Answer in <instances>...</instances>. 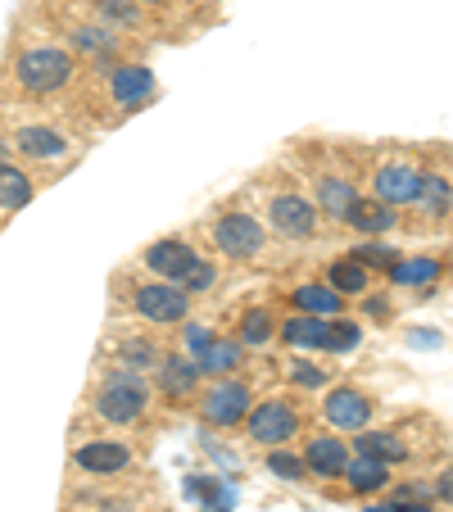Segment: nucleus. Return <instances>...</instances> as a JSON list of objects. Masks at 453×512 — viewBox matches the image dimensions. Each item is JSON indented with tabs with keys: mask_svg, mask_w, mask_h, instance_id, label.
<instances>
[{
	"mask_svg": "<svg viewBox=\"0 0 453 512\" xmlns=\"http://www.w3.org/2000/svg\"><path fill=\"white\" fill-rule=\"evenodd\" d=\"M358 340H363L358 322H327V349H336V354H349Z\"/></svg>",
	"mask_w": 453,
	"mask_h": 512,
	"instance_id": "27",
	"label": "nucleus"
},
{
	"mask_svg": "<svg viewBox=\"0 0 453 512\" xmlns=\"http://www.w3.org/2000/svg\"><path fill=\"white\" fill-rule=\"evenodd\" d=\"M136 309H141V318L150 322H182L186 318V290L177 286V281H155V286H141L136 290Z\"/></svg>",
	"mask_w": 453,
	"mask_h": 512,
	"instance_id": "3",
	"label": "nucleus"
},
{
	"mask_svg": "<svg viewBox=\"0 0 453 512\" xmlns=\"http://www.w3.org/2000/svg\"><path fill=\"white\" fill-rule=\"evenodd\" d=\"M440 494H444V499H453V472H444V481H440Z\"/></svg>",
	"mask_w": 453,
	"mask_h": 512,
	"instance_id": "39",
	"label": "nucleus"
},
{
	"mask_svg": "<svg viewBox=\"0 0 453 512\" xmlns=\"http://www.w3.org/2000/svg\"><path fill=\"white\" fill-rule=\"evenodd\" d=\"M345 223H354L358 232H367V236H381L395 227V213H390V204H381V200H354L345 213Z\"/></svg>",
	"mask_w": 453,
	"mask_h": 512,
	"instance_id": "16",
	"label": "nucleus"
},
{
	"mask_svg": "<svg viewBox=\"0 0 453 512\" xmlns=\"http://www.w3.org/2000/svg\"><path fill=\"white\" fill-rule=\"evenodd\" d=\"M159 386H164V395L186 399L200 386V363H191V358H159Z\"/></svg>",
	"mask_w": 453,
	"mask_h": 512,
	"instance_id": "15",
	"label": "nucleus"
},
{
	"mask_svg": "<svg viewBox=\"0 0 453 512\" xmlns=\"http://www.w3.org/2000/svg\"><path fill=\"white\" fill-rule=\"evenodd\" d=\"M422 191V173L408 164H386L376 173V200L381 204H417Z\"/></svg>",
	"mask_w": 453,
	"mask_h": 512,
	"instance_id": "8",
	"label": "nucleus"
},
{
	"mask_svg": "<svg viewBox=\"0 0 453 512\" xmlns=\"http://www.w3.org/2000/svg\"><path fill=\"white\" fill-rule=\"evenodd\" d=\"M290 377H295L299 386H322V372L309 368V363H295V372H290Z\"/></svg>",
	"mask_w": 453,
	"mask_h": 512,
	"instance_id": "36",
	"label": "nucleus"
},
{
	"mask_svg": "<svg viewBox=\"0 0 453 512\" xmlns=\"http://www.w3.org/2000/svg\"><path fill=\"white\" fill-rule=\"evenodd\" d=\"M295 304H299V313H318V318H331V313L340 309V295L331 286H304V290H295Z\"/></svg>",
	"mask_w": 453,
	"mask_h": 512,
	"instance_id": "21",
	"label": "nucleus"
},
{
	"mask_svg": "<svg viewBox=\"0 0 453 512\" xmlns=\"http://www.w3.org/2000/svg\"><path fill=\"white\" fill-rule=\"evenodd\" d=\"M145 263H150V268H155L164 281H182L186 268L195 263V250H191V245H182V241H159V245H150Z\"/></svg>",
	"mask_w": 453,
	"mask_h": 512,
	"instance_id": "13",
	"label": "nucleus"
},
{
	"mask_svg": "<svg viewBox=\"0 0 453 512\" xmlns=\"http://www.w3.org/2000/svg\"><path fill=\"white\" fill-rule=\"evenodd\" d=\"M354 259L363 263V268H395V250H390V245H358L354 250Z\"/></svg>",
	"mask_w": 453,
	"mask_h": 512,
	"instance_id": "30",
	"label": "nucleus"
},
{
	"mask_svg": "<svg viewBox=\"0 0 453 512\" xmlns=\"http://www.w3.org/2000/svg\"><path fill=\"white\" fill-rule=\"evenodd\" d=\"M318 195H322V209L331 213V218H340L345 223V213H349V204L358 200L354 195V186L345 182V177H322V186H318Z\"/></svg>",
	"mask_w": 453,
	"mask_h": 512,
	"instance_id": "20",
	"label": "nucleus"
},
{
	"mask_svg": "<svg viewBox=\"0 0 453 512\" xmlns=\"http://www.w3.org/2000/svg\"><path fill=\"white\" fill-rule=\"evenodd\" d=\"M250 413V390L241 381H218V386L204 395V417L213 426H236L241 417Z\"/></svg>",
	"mask_w": 453,
	"mask_h": 512,
	"instance_id": "7",
	"label": "nucleus"
},
{
	"mask_svg": "<svg viewBox=\"0 0 453 512\" xmlns=\"http://www.w3.org/2000/svg\"><path fill=\"white\" fill-rule=\"evenodd\" d=\"M19 155L28 159H64L68 155V141L55 132V127H19Z\"/></svg>",
	"mask_w": 453,
	"mask_h": 512,
	"instance_id": "14",
	"label": "nucleus"
},
{
	"mask_svg": "<svg viewBox=\"0 0 453 512\" xmlns=\"http://www.w3.org/2000/svg\"><path fill=\"white\" fill-rule=\"evenodd\" d=\"M5 155H10V145H0V168H5Z\"/></svg>",
	"mask_w": 453,
	"mask_h": 512,
	"instance_id": "40",
	"label": "nucleus"
},
{
	"mask_svg": "<svg viewBox=\"0 0 453 512\" xmlns=\"http://www.w3.org/2000/svg\"><path fill=\"white\" fill-rule=\"evenodd\" d=\"M195 363H200L204 372H232L236 363H241V345H236V340H209V349H204Z\"/></svg>",
	"mask_w": 453,
	"mask_h": 512,
	"instance_id": "22",
	"label": "nucleus"
},
{
	"mask_svg": "<svg viewBox=\"0 0 453 512\" xmlns=\"http://www.w3.org/2000/svg\"><path fill=\"white\" fill-rule=\"evenodd\" d=\"M78 46H82V50H105L109 41H105V32H100V28H82V32H78Z\"/></svg>",
	"mask_w": 453,
	"mask_h": 512,
	"instance_id": "35",
	"label": "nucleus"
},
{
	"mask_svg": "<svg viewBox=\"0 0 453 512\" xmlns=\"http://www.w3.org/2000/svg\"><path fill=\"white\" fill-rule=\"evenodd\" d=\"M345 481L354 485L358 494H372V490H381V485L390 481V472H386V463H376V458H349V467H345Z\"/></svg>",
	"mask_w": 453,
	"mask_h": 512,
	"instance_id": "19",
	"label": "nucleus"
},
{
	"mask_svg": "<svg viewBox=\"0 0 453 512\" xmlns=\"http://www.w3.org/2000/svg\"><path fill=\"white\" fill-rule=\"evenodd\" d=\"M213 277H218V272H213V263L195 259L191 268H186V277L177 281V286H182V290H209V286H213Z\"/></svg>",
	"mask_w": 453,
	"mask_h": 512,
	"instance_id": "31",
	"label": "nucleus"
},
{
	"mask_svg": "<svg viewBox=\"0 0 453 512\" xmlns=\"http://www.w3.org/2000/svg\"><path fill=\"white\" fill-rule=\"evenodd\" d=\"M367 417H372V404H367L358 390H331V399H327L331 426H340V431H363Z\"/></svg>",
	"mask_w": 453,
	"mask_h": 512,
	"instance_id": "10",
	"label": "nucleus"
},
{
	"mask_svg": "<svg viewBox=\"0 0 453 512\" xmlns=\"http://www.w3.org/2000/svg\"><path fill=\"white\" fill-rule=\"evenodd\" d=\"M408 345H422V349H435V345H440V336H435V331H413V336H408Z\"/></svg>",
	"mask_w": 453,
	"mask_h": 512,
	"instance_id": "37",
	"label": "nucleus"
},
{
	"mask_svg": "<svg viewBox=\"0 0 453 512\" xmlns=\"http://www.w3.org/2000/svg\"><path fill=\"white\" fill-rule=\"evenodd\" d=\"M304 467L318 472V476H345V467H349L345 440H336V435H318V440H309V458H304Z\"/></svg>",
	"mask_w": 453,
	"mask_h": 512,
	"instance_id": "11",
	"label": "nucleus"
},
{
	"mask_svg": "<svg viewBox=\"0 0 453 512\" xmlns=\"http://www.w3.org/2000/svg\"><path fill=\"white\" fill-rule=\"evenodd\" d=\"M331 290H336V295H363L367 290V268L358 259L336 263V268H331Z\"/></svg>",
	"mask_w": 453,
	"mask_h": 512,
	"instance_id": "23",
	"label": "nucleus"
},
{
	"mask_svg": "<svg viewBox=\"0 0 453 512\" xmlns=\"http://www.w3.org/2000/svg\"><path fill=\"white\" fill-rule=\"evenodd\" d=\"M268 218L281 236H290V241H304V236L318 232V209H313L304 195H277Z\"/></svg>",
	"mask_w": 453,
	"mask_h": 512,
	"instance_id": "6",
	"label": "nucleus"
},
{
	"mask_svg": "<svg viewBox=\"0 0 453 512\" xmlns=\"http://www.w3.org/2000/svg\"><path fill=\"white\" fill-rule=\"evenodd\" d=\"M213 241H218L222 254H232V259H254L263 250V227L245 213H232V218H222L213 227Z\"/></svg>",
	"mask_w": 453,
	"mask_h": 512,
	"instance_id": "5",
	"label": "nucleus"
},
{
	"mask_svg": "<svg viewBox=\"0 0 453 512\" xmlns=\"http://www.w3.org/2000/svg\"><path fill=\"white\" fill-rule=\"evenodd\" d=\"M150 5H159V0H150Z\"/></svg>",
	"mask_w": 453,
	"mask_h": 512,
	"instance_id": "41",
	"label": "nucleus"
},
{
	"mask_svg": "<svg viewBox=\"0 0 453 512\" xmlns=\"http://www.w3.org/2000/svg\"><path fill=\"white\" fill-rule=\"evenodd\" d=\"M145 404H150V390H145L136 377H127V372L114 381H105V390H100V399H96L100 417H105V422H118V426L136 422V417L145 413Z\"/></svg>",
	"mask_w": 453,
	"mask_h": 512,
	"instance_id": "2",
	"label": "nucleus"
},
{
	"mask_svg": "<svg viewBox=\"0 0 453 512\" xmlns=\"http://www.w3.org/2000/svg\"><path fill=\"white\" fill-rule=\"evenodd\" d=\"M250 417V435L259 440V445H286L290 435L299 431V417L290 404H281V399H268V404H259Z\"/></svg>",
	"mask_w": 453,
	"mask_h": 512,
	"instance_id": "4",
	"label": "nucleus"
},
{
	"mask_svg": "<svg viewBox=\"0 0 453 512\" xmlns=\"http://www.w3.org/2000/svg\"><path fill=\"white\" fill-rule=\"evenodd\" d=\"M268 472L281 476V481H299V476H304V458H295V454H272V458H268Z\"/></svg>",
	"mask_w": 453,
	"mask_h": 512,
	"instance_id": "32",
	"label": "nucleus"
},
{
	"mask_svg": "<svg viewBox=\"0 0 453 512\" xmlns=\"http://www.w3.org/2000/svg\"><path fill=\"white\" fill-rule=\"evenodd\" d=\"M209 340H213V336H209V331H204V327H186V349H191L195 358H200L204 349H209Z\"/></svg>",
	"mask_w": 453,
	"mask_h": 512,
	"instance_id": "34",
	"label": "nucleus"
},
{
	"mask_svg": "<svg viewBox=\"0 0 453 512\" xmlns=\"http://www.w3.org/2000/svg\"><path fill=\"white\" fill-rule=\"evenodd\" d=\"M123 363L127 368H159V349L145 340H127L123 345Z\"/></svg>",
	"mask_w": 453,
	"mask_h": 512,
	"instance_id": "29",
	"label": "nucleus"
},
{
	"mask_svg": "<svg viewBox=\"0 0 453 512\" xmlns=\"http://www.w3.org/2000/svg\"><path fill=\"white\" fill-rule=\"evenodd\" d=\"M395 281L399 286H431L435 277H440V263L435 259H404V263H395Z\"/></svg>",
	"mask_w": 453,
	"mask_h": 512,
	"instance_id": "25",
	"label": "nucleus"
},
{
	"mask_svg": "<svg viewBox=\"0 0 453 512\" xmlns=\"http://www.w3.org/2000/svg\"><path fill=\"white\" fill-rule=\"evenodd\" d=\"M73 463L91 476H118L127 463H132V449L114 445V440H91V445H82L78 454H73Z\"/></svg>",
	"mask_w": 453,
	"mask_h": 512,
	"instance_id": "9",
	"label": "nucleus"
},
{
	"mask_svg": "<svg viewBox=\"0 0 453 512\" xmlns=\"http://www.w3.org/2000/svg\"><path fill=\"white\" fill-rule=\"evenodd\" d=\"M73 78V59L68 50H55V46H41V50H28L19 59V82L32 91V96H50V91L68 87Z\"/></svg>",
	"mask_w": 453,
	"mask_h": 512,
	"instance_id": "1",
	"label": "nucleus"
},
{
	"mask_svg": "<svg viewBox=\"0 0 453 512\" xmlns=\"http://www.w3.org/2000/svg\"><path fill=\"white\" fill-rule=\"evenodd\" d=\"M100 14L114 23H136V5L132 0H100Z\"/></svg>",
	"mask_w": 453,
	"mask_h": 512,
	"instance_id": "33",
	"label": "nucleus"
},
{
	"mask_svg": "<svg viewBox=\"0 0 453 512\" xmlns=\"http://www.w3.org/2000/svg\"><path fill=\"white\" fill-rule=\"evenodd\" d=\"M272 336V318L263 309H250L245 313V322H241V340L245 345H263V340Z\"/></svg>",
	"mask_w": 453,
	"mask_h": 512,
	"instance_id": "28",
	"label": "nucleus"
},
{
	"mask_svg": "<svg viewBox=\"0 0 453 512\" xmlns=\"http://www.w3.org/2000/svg\"><path fill=\"white\" fill-rule=\"evenodd\" d=\"M354 449H358L363 458H376V463H386V467H390V463H404V458H408V449L399 445L395 435H386V431H363V435L354 440Z\"/></svg>",
	"mask_w": 453,
	"mask_h": 512,
	"instance_id": "18",
	"label": "nucleus"
},
{
	"mask_svg": "<svg viewBox=\"0 0 453 512\" xmlns=\"http://www.w3.org/2000/svg\"><path fill=\"white\" fill-rule=\"evenodd\" d=\"M367 313H376V318H386L390 309H386V300H367Z\"/></svg>",
	"mask_w": 453,
	"mask_h": 512,
	"instance_id": "38",
	"label": "nucleus"
},
{
	"mask_svg": "<svg viewBox=\"0 0 453 512\" xmlns=\"http://www.w3.org/2000/svg\"><path fill=\"white\" fill-rule=\"evenodd\" d=\"M417 204H422L426 213H444V209H449V182H444V177H422Z\"/></svg>",
	"mask_w": 453,
	"mask_h": 512,
	"instance_id": "26",
	"label": "nucleus"
},
{
	"mask_svg": "<svg viewBox=\"0 0 453 512\" xmlns=\"http://www.w3.org/2000/svg\"><path fill=\"white\" fill-rule=\"evenodd\" d=\"M109 91H114V100L118 105H141V100H150L155 96V73L150 68H141V64H132V68H118L114 73V82H109Z\"/></svg>",
	"mask_w": 453,
	"mask_h": 512,
	"instance_id": "12",
	"label": "nucleus"
},
{
	"mask_svg": "<svg viewBox=\"0 0 453 512\" xmlns=\"http://www.w3.org/2000/svg\"><path fill=\"white\" fill-rule=\"evenodd\" d=\"M281 336L299 349H327V318H318V313H299V318H290L286 327H281Z\"/></svg>",
	"mask_w": 453,
	"mask_h": 512,
	"instance_id": "17",
	"label": "nucleus"
},
{
	"mask_svg": "<svg viewBox=\"0 0 453 512\" xmlns=\"http://www.w3.org/2000/svg\"><path fill=\"white\" fill-rule=\"evenodd\" d=\"M28 200H32V182L5 164L0 168V204H5V209H23Z\"/></svg>",
	"mask_w": 453,
	"mask_h": 512,
	"instance_id": "24",
	"label": "nucleus"
}]
</instances>
